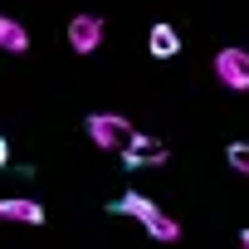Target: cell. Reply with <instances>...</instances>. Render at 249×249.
Returning <instances> with one entry per match:
<instances>
[{
    "label": "cell",
    "instance_id": "cell-1",
    "mask_svg": "<svg viewBox=\"0 0 249 249\" xmlns=\"http://www.w3.org/2000/svg\"><path fill=\"white\" fill-rule=\"evenodd\" d=\"M107 210H112V215H132V220H137L152 239H161V244H176V239H181V225H176V220H171L157 200H147L142 191H127L122 200H112Z\"/></svg>",
    "mask_w": 249,
    "mask_h": 249
},
{
    "label": "cell",
    "instance_id": "cell-10",
    "mask_svg": "<svg viewBox=\"0 0 249 249\" xmlns=\"http://www.w3.org/2000/svg\"><path fill=\"white\" fill-rule=\"evenodd\" d=\"M5 161H10V142H5V137H0V166H5Z\"/></svg>",
    "mask_w": 249,
    "mask_h": 249
},
{
    "label": "cell",
    "instance_id": "cell-7",
    "mask_svg": "<svg viewBox=\"0 0 249 249\" xmlns=\"http://www.w3.org/2000/svg\"><path fill=\"white\" fill-rule=\"evenodd\" d=\"M147 49H152V59H176V54H181V35H176V25L157 20L152 35H147Z\"/></svg>",
    "mask_w": 249,
    "mask_h": 249
},
{
    "label": "cell",
    "instance_id": "cell-8",
    "mask_svg": "<svg viewBox=\"0 0 249 249\" xmlns=\"http://www.w3.org/2000/svg\"><path fill=\"white\" fill-rule=\"evenodd\" d=\"M0 49H5V54H25L30 49V30L15 15H0Z\"/></svg>",
    "mask_w": 249,
    "mask_h": 249
},
{
    "label": "cell",
    "instance_id": "cell-11",
    "mask_svg": "<svg viewBox=\"0 0 249 249\" xmlns=\"http://www.w3.org/2000/svg\"><path fill=\"white\" fill-rule=\"evenodd\" d=\"M239 239H244V249H249V230H239Z\"/></svg>",
    "mask_w": 249,
    "mask_h": 249
},
{
    "label": "cell",
    "instance_id": "cell-6",
    "mask_svg": "<svg viewBox=\"0 0 249 249\" xmlns=\"http://www.w3.org/2000/svg\"><path fill=\"white\" fill-rule=\"evenodd\" d=\"M0 220H15V225H44V205L25 200V196H5L0 200Z\"/></svg>",
    "mask_w": 249,
    "mask_h": 249
},
{
    "label": "cell",
    "instance_id": "cell-5",
    "mask_svg": "<svg viewBox=\"0 0 249 249\" xmlns=\"http://www.w3.org/2000/svg\"><path fill=\"white\" fill-rule=\"evenodd\" d=\"M103 44V20L98 15H73L69 20V49L73 54H93Z\"/></svg>",
    "mask_w": 249,
    "mask_h": 249
},
{
    "label": "cell",
    "instance_id": "cell-4",
    "mask_svg": "<svg viewBox=\"0 0 249 249\" xmlns=\"http://www.w3.org/2000/svg\"><path fill=\"white\" fill-rule=\"evenodd\" d=\"M166 142L161 137H147V132H132L127 137V147H122V166H132V171H142V166H166Z\"/></svg>",
    "mask_w": 249,
    "mask_h": 249
},
{
    "label": "cell",
    "instance_id": "cell-9",
    "mask_svg": "<svg viewBox=\"0 0 249 249\" xmlns=\"http://www.w3.org/2000/svg\"><path fill=\"white\" fill-rule=\"evenodd\" d=\"M225 161H230L239 176H249V142H230V147H225Z\"/></svg>",
    "mask_w": 249,
    "mask_h": 249
},
{
    "label": "cell",
    "instance_id": "cell-3",
    "mask_svg": "<svg viewBox=\"0 0 249 249\" xmlns=\"http://www.w3.org/2000/svg\"><path fill=\"white\" fill-rule=\"evenodd\" d=\"M215 78L230 88V93H249V49L230 44L215 54Z\"/></svg>",
    "mask_w": 249,
    "mask_h": 249
},
{
    "label": "cell",
    "instance_id": "cell-2",
    "mask_svg": "<svg viewBox=\"0 0 249 249\" xmlns=\"http://www.w3.org/2000/svg\"><path fill=\"white\" fill-rule=\"evenodd\" d=\"M132 132H137V127H132L122 112H88V137H93L98 152H122Z\"/></svg>",
    "mask_w": 249,
    "mask_h": 249
}]
</instances>
